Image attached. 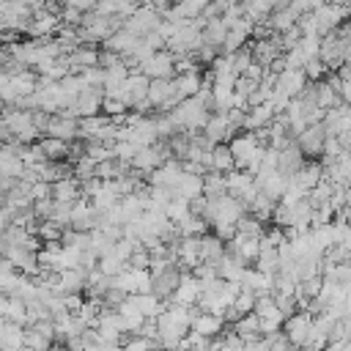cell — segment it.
Returning a JSON list of instances; mask_svg holds the SVG:
<instances>
[{
  "label": "cell",
  "mask_w": 351,
  "mask_h": 351,
  "mask_svg": "<svg viewBox=\"0 0 351 351\" xmlns=\"http://www.w3.org/2000/svg\"><path fill=\"white\" fill-rule=\"evenodd\" d=\"M52 346H55V340H52L47 332H41V329L33 326V324L25 326V351H47V348H52Z\"/></svg>",
  "instance_id": "27"
},
{
  "label": "cell",
  "mask_w": 351,
  "mask_h": 351,
  "mask_svg": "<svg viewBox=\"0 0 351 351\" xmlns=\"http://www.w3.org/2000/svg\"><path fill=\"white\" fill-rule=\"evenodd\" d=\"M225 326H228V321H225L222 315L208 313V310H200V313L192 318V329L200 332V335H206V337H211V340H214L217 335H222Z\"/></svg>",
  "instance_id": "18"
},
{
  "label": "cell",
  "mask_w": 351,
  "mask_h": 351,
  "mask_svg": "<svg viewBox=\"0 0 351 351\" xmlns=\"http://www.w3.org/2000/svg\"><path fill=\"white\" fill-rule=\"evenodd\" d=\"M137 143H132V140H115L112 143V154L118 156V159H126V162H132V156L137 154Z\"/></svg>",
  "instance_id": "38"
},
{
  "label": "cell",
  "mask_w": 351,
  "mask_h": 351,
  "mask_svg": "<svg viewBox=\"0 0 351 351\" xmlns=\"http://www.w3.org/2000/svg\"><path fill=\"white\" fill-rule=\"evenodd\" d=\"M274 85L282 88V90H288L291 96H299V93L310 85V77H307L304 69H285V71L277 74V82H274Z\"/></svg>",
  "instance_id": "19"
},
{
  "label": "cell",
  "mask_w": 351,
  "mask_h": 351,
  "mask_svg": "<svg viewBox=\"0 0 351 351\" xmlns=\"http://www.w3.org/2000/svg\"><path fill=\"white\" fill-rule=\"evenodd\" d=\"M228 252H233L236 258H241V261L250 266V263H255L258 255H261V239H258V236H241V233H236V236L228 241Z\"/></svg>",
  "instance_id": "9"
},
{
  "label": "cell",
  "mask_w": 351,
  "mask_h": 351,
  "mask_svg": "<svg viewBox=\"0 0 351 351\" xmlns=\"http://www.w3.org/2000/svg\"><path fill=\"white\" fill-rule=\"evenodd\" d=\"M304 71H307V77H310L313 82H315V80H324V77L329 74V69H326V63H324L321 58H313V60H307Z\"/></svg>",
  "instance_id": "40"
},
{
  "label": "cell",
  "mask_w": 351,
  "mask_h": 351,
  "mask_svg": "<svg viewBox=\"0 0 351 351\" xmlns=\"http://www.w3.org/2000/svg\"><path fill=\"white\" fill-rule=\"evenodd\" d=\"M132 107L123 101V99H112V96H104V104H101V112H107L110 118L112 115H123V112H129Z\"/></svg>",
  "instance_id": "39"
},
{
  "label": "cell",
  "mask_w": 351,
  "mask_h": 351,
  "mask_svg": "<svg viewBox=\"0 0 351 351\" xmlns=\"http://www.w3.org/2000/svg\"><path fill=\"white\" fill-rule=\"evenodd\" d=\"M30 189H33V197H36V200H41V197H52V181H44V178H41V181H36Z\"/></svg>",
  "instance_id": "43"
},
{
  "label": "cell",
  "mask_w": 351,
  "mask_h": 351,
  "mask_svg": "<svg viewBox=\"0 0 351 351\" xmlns=\"http://www.w3.org/2000/svg\"><path fill=\"white\" fill-rule=\"evenodd\" d=\"M101 104H104V85H90V88L80 90V93H77V101H74L80 118H82V115H96V112H101Z\"/></svg>",
  "instance_id": "11"
},
{
  "label": "cell",
  "mask_w": 351,
  "mask_h": 351,
  "mask_svg": "<svg viewBox=\"0 0 351 351\" xmlns=\"http://www.w3.org/2000/svg\"><path fill=\"white\" fill-rule=\"evenodd\" d=\"M0 318H11L27 326V299L14 296V293H0Z\"/></svg>",
  "instance_id": "15"
},
{
  "label": "cell",
  "mask_w": 351,
  "mask_h": 351,
  "mask_svg": "<svg viewBox=\"0 0 351 351\" xmlns=\"http://www.w3.org/2000/svg\"><path fill=\"white\" fill-rule=\"evenodd\" d=\"M0 348L3 351H22L25 348V324L0 318Z\"/></svg>",
  "instance_id": "10"
},
{
  "label": "cell",
  "mask_w": 351,
  "mask_h": 351,
  "mask_svg": "<svg viewBox=\"0 0 351 351\" xmlns=\"http://www.w3.org/2000/svg\"><path fill=\"white\" fill-rule=\"evenodd\" d=\"M228 22L222 19V16H217V19H208L206 22V27H203V41L206 44H214V47H219L222 49V44H225V38H228Z\"/></svg>",
  "instance_id": "25"
},
{
  "label": "cell",
  "mask_w": 351,
  "mask_h": 351,
  "mask_svg": "<svg viewBox=\"0 0 351 351\" xmlns=\"http://www.w3.org/2000/svg\"><path fill=\"white\" fill-rule=\"evenodd\" d=\"M302 36H304V33H302V27H299V25H293L291 30H285V33H282V52L293 49V47L302 41Z\"/></svg>",
  "instance_id": "41"
},
{
  "label": "cell",
  "mask_w": 351,
  "mask_h": 351,
  "mask_svg": "<svg viewBox=\"0 0 351 351\" xmlns=\"http://www.w3.org/2000/svg\"><path fill=\"white\" fill-rule=\"evenodd\" d=\"M211 230L219 236V239H225V241H230L239 230H236V222H225V219H219V222H214L211 225Z\"/></svg>",
  "instance_id": "42"
},
{
  "label": "cell",
  "mask_w": 351,
  "mask_h": 351,
  "mask_svg": "<svg viewBox=\"0 0 351 351\" xmlns=\"http://www.w3.org/2000/svg\"><path fill=\"white\" fill-rule=\"evenodd\" d=\"M148 88H151V77L145 71H132L123 82V101L129 107H137L143 99H148Z\"/></svg>",
  "instance_id": "6"
},
{
  "label": "cell",
  "mask_w": 351,
  "mask_h": 351,
  "mask_svg": "<svg viewBox=\"0 0 351 351\" xmlns=\"http://www.w3.org/2000/svg\"><path fill=\"white\" fill-rule=\"evenodd\" d=\"M211 170H219V173H230V170H236V156H233V151H230L228 143H217V145H214Z\"/></svg>",
  "instance_id": "29"
},
{
  "label": "cell",
  "mask_w": 351,
  "mask_h": 351,
  "mask_svg": "<svg viewBox=\"0 0 351 351\" xmlns=\"http://www.w3.org/2000/svg\"><path fill=\"white\" fill-rule=\"evenodd\" d=\"M47 134L71 143V140L80 137V118L77 115H66V112H52L49 126H47Z\"/></svg>",
  "instance_id": "7"
},
{
  "label": "cell",
  "mask_w": 351,
  "mask_h": 351,
  "mask_svg": "<svg viewBox=\"0 0 351 351\" xmlns=\"http://www.w3.org/2000/svg\"><path fill=\"white\" fill-rule=\"evenodd\" d=\"M176 85H178V93L186 99V96H197L203 90V71H186V74H176Z\"/></svg>",
  "instance_id": "28"
},
{
  "label": "cell",
  "mask_w": 351,
  "mask_h": 351,
  "mask_svg": "<svg viewBox=\"0 0 351 351\" xmlns=\"http://www.w3.org/2000/svg\"><path fill=\"white\" fill-rule=\"evenodd\" d=\"M277 110L271 101H263V104H255V107H247V115H244V132H255L261 126H269L274 121Z\"/></svg>",
  "instance_id": "16"
},
{
  "label": "cell",
  "mask_w": 351,
  "mask_h": 351,
  "mask_svg": "<svg viewBox=\"0 0 351 351\" xmlns=\"http://www.w3.org/2000/svg\"><path fill=\"white\" fill-rule=\"evenodd\" d=\"M165 214H167L173 222H181L184 217H189V214H192V208H189V197H181V195H176V197L167 203Z\"/></svg>",
  "instance_id": "34"
},
{
  "label": "cell",
  "mask_w": 351,
  "mask_h": 351,
  "mask_svg": "<svg viewBox=\"0 0 351 351\" xmlns=\"http://www.w3.org/2000/svg\"><path fill=\"white\" fill-rule=\"evenodd\" d=\"M200 293H203V291H200L197 277H195L192 271H184V277H181V282H178V288H176V293H173L170 302H178V304H197Z\"/></svg>",
  "instance_id": "21"
},
{
  "label": "cell",
  "mask_w": 351,
  "mask_h": 351,
  "mask_svg": "<svg viewBox=\"0 0 351 351\" xmlns=\"http://www.w3.org/2000/svg\"><path fill=\"white\" fill-rule=\"evenodd\" d=\"M217 269H219V277H222V280H239V282H241V274H244L247 263H244L241 258H236L233 252H225L222 261L217 263Z\"/></svg>",
  "instance_id": "26"
},
{
  "label": "cell",
  "mask_w": 351,
  "mask_h": 351,
  "mask_svg": "<svg viewBox=\"0 0 351 351\" xmlns=\"http://www.w3.org/2000/svg\"><path fill=\"white\" fill-rule=\"evenodd\" d=\"M162 19H165V16H162L154 5H140L134 14H129V16L123 19V27H126L129 33H134V36H148L151 30L159 27Z\"/></svg>",
  "instance_id": "2"
},
{
  "label": "cell",
  "mask_w": 351,
  "mask_h": 351,
  "mask_svg": "<svg viewBox=\"0 0 351 351\" xmlns=\"http://www.w3.org/2000/svg\"><path fill=\"white\" fill-rule=\"evenodd\" d=\"M296 19H299V14L288 5V8H274L266 22H269V27H271L274 33H285V30H291V27L296 25Z\"/></svg>",
  "instance_id": "24"
},
{
  "label": "cell",
  "mask_w": 351,
  "mask_h": 351,
  "mask_svg": "<svg viewBox=\"0 0 351 351\" xmlns=\"http://www.w3.org/2000/svg\"><path fill=\"white\" fill-rule=\"evenodd\" d=\"M326 178H332L337 186H351V151L326 165Z\"/></svg>",
  "instance_id": "23"
},
{
  "label": "cell",
  "mask_w": 351,
  "mask_h": 351,
  "mask_svg": "<svg viewBox=\"0 0 351 351\" xmlns=\"http://www.w3.org/2000/svg\"><path fill=\"white\" fill-rule=\"evenodd\" d=\"M140 71H145L151 80H154V77H176V74H178V69H176V55H173L167 47H165V49H156L151 58L143 60Z\"/></svg>",
  "instance_id": "4"
},
{
  "label": "cell",
  "mask_w": 351,
  "mask_h": 351,
  "mask_svg": "<svg viewBox=\"0 0 351 351\" xmlns=\"http://www.w3.org/2000/svg\"><path fill=\"white\" fill-rule=\"evenodd\" d=\"M225 252H228V241H225V239H219L214 230L203 233V239H200V258H203L206 263H214V266H217Z\"/></svg>",
  "instance_id": "20"
},
{
  "label": "cell",
  "mask_w": 351,
  "mask_h": 351,
  "mask_svg": "<svg viewBox=\"0 0 351 351\" xmlns=\"http://www.w3.org/2000/svg\"><path fill=\"white\" fill-rule=\"evenodd\" d=\"M255 181H258V186H261L269 197H274L277 203L282 200V195H285V192H288V186H291V176H285V173H280V170H271V173L255 176Z\"/></svg>",
  "instance_id": "12"
},
{
  "label": "cell",
  "mask_w": 351,
  "mask_h": 351,
  "mask_svg": "<svg viewBox=\"0 0 351 351\" xmlns=\"http://www.w3.org/2000/svg\"><path fill=\"white\" fill-rule=\"evenodd\" d=\"M282 329H285V335L291 337L293 346L304 348L307 340H310V335H313V313H310V310H296V313H291V315L282 321Z\"/></svg>",
  "instance_id": "1"
},
{
  "label": "cell",
  "mask_w": 351,
  "mask_h": 351,
  "mask_svg": "<svg viewBox=\"0 0 351 351\" xmlns=\"http://www.w3.org/2000/svg\"><path fill=\"white\" fill-rule=\"evenodd\" d=\"M176 192L181 195V197H197V195H203V176H197V173H186L184 170V176H181V181L176 184Z\"/></svg>",
  "instance_id": "31"
},
{
  "label": "cell",
  "mask_w": 351,
  "mask_h": 351,
  "mask_svg": "<svg viewBox=\"0 0 351 351\" xmlns=\"http://www.w3.org/2000/svg\"><path fill=\"white\" fill-rule=\"evenodd\" d=\"M52 197L58 203H74L82 197V186H80V178L71 173V176H63L58 181H52Z\"/></svg>",
  "instance_id": "17"
},
{
  "label": "cell",
  "mask_w": 351,
  "mask_h": 351,
  "mask_svg": "<svg viewBox=\"0 0 351 351\" xmlns=\"http://www.w3.org/2000/svg\"><path fill=\"white\" fill-rule=\"evenodd\" d=\"M181 348H211V337H206V335L189 329V332L184 335V340H181Z\"/></svg>",
  "instance_id": "37"
},
{
  "label": "cell",
  "mask_w": 351,
  "mask_h": 351,
  "mask_svg": "<svg viewBox=\"0 0 351 351\" xmlns=\"http://www.w3.org/2000/svg\"><path fill=\"white\" fill-rule=\"evenodd\" d=\"M203 132H206V137L211 143H228V140L236 137V132H233V126L228 121V112H211V118L203 126Z\"/></svg>",
  "instance_id": "13"
},
{
  "label": "cell",
  "mask_w": 351,
  "mask_h": 351,
  "mask_svg": "<svg viewBox=\"0 0 351 351\" xmlns=\"http://www.w3.org/2000/svg\"><path fill=\"white\" fill-rule=\"evenodd\" d=\"M277 154H280V159H277V170H280V173H285V176L299 173V170L304 167V162H307V156H304V151L299 148L296 137H293L288 145H282Z\"/></svg>",
  "instance_id": "8"
},
{
  "label": "cell",
  "mask_w": 351,
  "mask_h": 351,
  "mask_svg": "<svg viewBox=\"0 0 351 351\" xmlns=\"http://www.w3.org/2000/svg\"><path fill=\"white\" fill-rule=\"evenodd\" d=\"M176 225H178L181 236H203V233L211 230V222H208L206 217H200V214H189V217H184V219L176 222Z\"/></svg>",
  "instance_id": "32"
},
{
  "label": "cell",
  "mask_w": 351,
  "mask_h": 351,
  "mask_svg": "<svg viewBox=\"0 0 351 351\" xmlns=\"http://www.w3.org/2000/svg\"><path fill=\"white\" fill-rule=\"evenodd\" d=\"M203 195H208V197L228 195V176L219 173V170H208L203 176Z\"/></svg>",
  "instance_id": "30"
},
{
  "label": "cell",
  "mask_w": 351,
  "mask_h": 351,
  "mask_svg": "<svg viewBox=\"0 0 351 351\" xmlns=\"http://www.w3.org/2000/svg\"><path fill=\"white\" fill-rule=\"evenodd\" d=\"M38 143H41V148H44L49 162H69V156H71V143L69 140H60V137H52V134H41Z\"/></svg>",
  "instance_id": "22"
},
{
  "label": "cell",
  "mask_w": 351,
  "mask_h": 351,
  "mask_svg": "<svg viewBox=\"0 0 351 351\" xmlns=\"http://www.w3.org/2000/svg\"><path fill=\"white\" fill-rule=\"evenodd\" d=\"M236 230L241 233V236H258V239H263V233H266V222L261 219V217H255V214H244L239 222H236Z\"/></svg>",
  "instance_id": "33"
},
{
  "label": "cell",
  "mask_w": 351,
  "mask_h": 351,
  "mask_svg": "<svg viewBox=\"0 0 351 351\" xmlns=\"http://www.w3.org/2000/svg\"><path fill=\"white\" fill-rule=\"evenodd\" d=\"M326 126H324V121H318V123H310L299 137H296V143H299V148L304 151V156L307 159H318L321 154H324V143H326Z\"/></svg>",
  "instance_id": "5"
},
{
  "label": "cell",
  "mask_w": 351,
  "mask_h": 351,
  "mask_svg": "<svg viewBox=\"0 0 351 351\" xmlns=\"http://www.w3.org/2000/svg\"><path fill=\"white\" fill-rule=\"evenodd\" d=\"M99 269L104 271V274H110V277H115L118 271H123L126 269V263L118 258V255H112V252H107V255H101L99 258Z\"/></svg>",
  "instance_id": "36"
},
{
  "label": "cell",
  "mask_w": 351,
  "mask_h": 351,
  "mask_svg": "<svg viewBox=\"0 0 351 351\" xmlns=\"http://www.w3.org/2000/svg\"><path fill=\"white\" fill-rule=\"evenodd\" d=\"M165 162V156H162V148L154 143V145H140L137 148V154L132 156V170H137V173H151L154 167H159Z\"/></svg>",
  "instance_id": "14"
},
{
  "label": "cell",
  "mask_w": 351,
  "mask_h": 351,
  "mask_svg": "<svg viewBox=\"0 0 351 351\" xmlns=\"http://www.w3.org/2000/svg\"><path fill=\"white\" fill-rule=\"evenodd\" d=\"M96 165H99V162H96L90 154H82L77 162H71V170H74V176L82 181V178H93V176H96Z\"/></svg>",
  "instance_id": "35"
},
{
  "label": "cell",
  "mask_w": 351,
  "mask_h": 351,
  "mask_svg": "<svg viewBox=\"0 0 351 351\" xmlns=\"http://www.w3.org/2000/svg\"><path fill=\"white\" fill-rule=\"evenodd\" d=\"M228 176V195H233V197H239V200H244V203H250L255 195H258V181H255V173H250V170H230V173H225Z\"/></svg>",
  "instance_id": "3"
}]
</instances>
